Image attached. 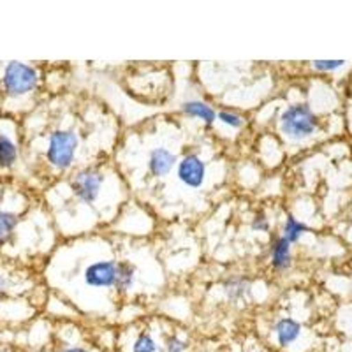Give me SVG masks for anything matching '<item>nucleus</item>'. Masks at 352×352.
Masks as SVG:
<instances>
[{"mask_svg": "<svg viewBox=\"0 0 352 352\" xmlns=\"http://www.w3.org/2000/svg\"><path fill=\"white\" fill-rule=\"evenodd\" d=\"M232 352H241V351H232Z\"/></svg>", "mask_w": 352, "mask_h": 352, "instance_id": "obj_23", "label": "nucleus"}, {"mask_svg": "<svg viewBox=\"0 0 352 352\" xmlns=\"http://www.w3.org/2000/svg\"><path fill=\"white\" fill-rule=\"evenodd\" d=\"M176 176L187 188H201L206 180V164L197 153H187L176 166Z\"/></svg>", "mask_w": 352, "mask_h": 352, "instance_id": "obj_6", "label": "nucleus"}, {"mask_svg": "<svg viewBox=\"0 0 352 352\" xmlns=\"http://www.w3.org/2000/svg\"><path fill=\"white\" fill-rule=\"evenodd\" d=\"M18 162V146L8 134L0 132V169H11Z\"/></svg>", "mask_w": 352, "mask_h": 352, "instance_id": "obj_12", "label": "nucleus"}, {"mask_svg": "<svg viewBox=\"0 0 352 352\" xmlns=\"http://www.w3.org/2000/svg\"><path fill=\"white\" fill-rule=\"evenodd\" d=\"M58 352H90L87 347H83V345H69V347H64L60 349Z\"/></svg>", "mask_w": 352, "mask_h": 352, "instance_id": "obj_21", "label": "nucleus"}, {"mask_svg": "<svg viewBox=\"0 0 352 352\" xmlns=\"http://www.w3.org/2000/svg\"><path fill=\"white\" fill-rule=\"evenodd\" d=\"M188 349H190V344L176 333L166 335L162 338V352H188Z\"/></svg>", "mask_w": 352, "mask_h": 352, "instance_id": "obj_17", "label": "nucleus"}, {"mask_svg": "<svg viewBox=\"0 0 352 352\" xmlns=\"http://www.w3.org/2000/svg\"><path fill=\"white\" fill-rule=\"evenodd\" d=\"M180 109L185 116H188V118H197V120L203 122L206 127H210V125H213L217 122V111L208 104V102H204V100H185L184 104L180 106Z\"/></svg>", "mask_w": 352, "mask_h": 352, "instance_id": "obj_9", "label": "nucleus"}, {"mask_svg": "<svg viewBox=\"0 0 352 352\" xmlns=\"http://www.w3.org/2000/svg\"><path fill=\"white\" fill-rule=\"evenodd\" d=\"M6 289H8V280L4 275H0V291H6Z\"/></svg>", "mask_w": 352, "mask_h": 352, "instance_id": "obj_22", "label": "nucleus"}, {"mask_svg": "<svg viewBox=\"0 0 352 352\" xmlns=\"http://www.w3.org/2000/svg\"><path fill=\"white\" fill-rule=\"evenodd\" d=\"M102 185H104V175L99 169H81L71 178L72 194L85 204H94L99 199Z\"/></svg>", "mask_w": 352, "mask_h": 352, "instance_id": "obj_4", "label": "nucleus"}, {"mask_svg": "<svg viewBox=\"0 0 352 352\" xmlns=\"http://www.w3.org/2000/svg\"><path fill=\"white\" fill-rule=\"evenodd\" d=\"M217 120L231 129H240L241 125H243V118H241L238 113L232 111H219L217 113Z\"/></svg>", "mask_w": 352, "mask_h": 352, "instance_id": "obj_18", "label": "nucleus"}, {"mask_svg": "<svg viewBox=\"0 0 352 352\" xmlns=\"http://www.w3.org/2000/svg\"><path fill=\"white\" fill-rule=\"evenodd\" d=\"M118 263L113 259H102L90 263L83 272V280L92 289H113L116 285Z\"/></svg>", "mask_w": 352, "mask_h": 352, "instance_id": "obj_5", "label": "nucleus"}, {"mask_svg": "<svg viewBox=\"0 0 352 352\" xmlns=\"http://www.w3.org/2000/svg\"><path fill=\"white\" fill-rule=\"evenodd\" d=\"M136 282V266L129 261H122L118 263V275H116V291L118 294H125L134 287Z\"/></svg>", "mask_w": 352, "mask_h": 352, "instance_id": "obj_11", "label": "nucleus"}, {"mask_svg": "<svg viewBox=\"0 0 352 352\" xmlns=\"http://www.w3.org/2000/svg\"><path fill=\"white\" fill-rule=\"evenodd\" d=\"M129 352H162V345L153 338L152 333L141 331L129 345Z\"/></svg>", "mask_w": 352, "mask_h": 352, "instance_id": "obj_15", "label": "nucleus"}, {"mask_svg": "<svg viewBox=\"0 0 352 352\" xmlns=\"http://www.w3.org/2000/svg\"><path fill=\"white\" fill-rule=\"evenodd\" d=\"M292 254H291V243L285 238L276 236L272 241L270 247V263H272L275 272H285L291 266Z\"/></svg>", "mask_w": 352, "mask_h": 352, "instance_id": "obj_10", "label": "nucleus"}, {"mask_svg": "<svg viewBox=\"0 0 352 352\" xmlns=\"http://www.w3.org/2000/svg\"><path fill=\"white\" fill-rule=\"evenodd\" d=\"M307 231H308V228L303 224V222L296 220L294 217H287V220H285V224H284V229H282V238H285V240H287L291 245L298 243V241L301 240V236H303Z\"/></svg>", "mask_w": 352, "mask_h": 352, "instance_id": "obj_16", "label": "nucleus"}, {"mask_svg": "<svg viewBox=\"0 0 352 352\" xmlns=\"http://www.w3.org/2000/svg\"><path fill=\"white\" fill-rule=\"evenodd\" d=\"M319 118L308 104H291L280 115V131L287 140L301 141L316 134Z\"/></svg>", "mask_w": 352, "mask_h": 352, "instance_id": "obj_2", "label": "nucleus"}, {"mask_svg": "<svg viewBox=\"0 0 352 352\" xmlns=\"http://www.w3.org/2000/svg\"><path fill=\"white\" fill-rule=\"evenodd\" d=\"M18 222H20V217L16 213L0 208V245L11 241L18 228Z\"/></svg>", "mask_w": 352, "mask_h": 352, "instance_id": "obj_14", "label": "nucleus"}, {"mask_svg": "<svg viewBox=\"0 0 352 352\" xmlns=\"http://www.w3.org/2000/svg\"><path fill=\"white\" fill-rule=\"evenodd\" d=\"M0 83L6 96L11 99H21L36 90L39 85V72L30 64L12 60L6 64Z\"/></svg>", "mask_w": 352, "mask_h": 352, "instance_id": "obj_1", "label": "nucleus"}, {"mask_svg": "<svg viewBox=\"0 0 352 352\" xmlns=\"http://www.w3.org/2000/svg\"><path fill=\"white\" fill-rule=\"evenodd\" d=\"M344 64H345L344 60H316V62H312L314 69H317V71H322V72L336 71V69H340Z\"/></svg>", "mask_w": 352, "mask_h": 352, "instance_id": "obj_19", "label": "nucleus"}, {"mask_svg": "<svg viewBox=\"0 0 352 352\" xmlns=\"http://www.w3.org/2000/svg\"><path fill=\"white\" fill-rule=\"evenodd\" d=\"M248 280L243 276H229L224 282V294L231 303H238L247 298Z\"/></svg>", "mask_w": 352, "mask_h": 352, "instance_id": "obj_13", "label": "nucleus"}, {"mask_svg": "<svg viewBox=\"0 0 352 352\" xmlns=\"http://www.w3.org/2000/svg\"><path fill=\"white\" fill-rule=\"evenodd\" d=\"M80 140L74 131L56 129L50 134L48 148H46V159L50 164L58 171H65L76 160Z\"/></svg>", "mask_w": 352, "mask_h": 352, "instance_id": "obj_3", "label": "nucleus"}, {"mask_svg": "<svg viewBox=\"0 0 352 352\" xmlns=\"http://www.w3.org/2000/svg\"><path fill=\"white\" fill-rule=\"evenodd\" d=\"M250 228H252V231H256V232L270 231L268 217L264 215V213H257V215L252 219V224H250Z\"/></svg>", "mask_w": 352, "mask_h": 352, "instance_id": "obj_20", "label": "nucleus"}, {"mask_svg": "<svg viewBox=\"0 0 352 352\" xmlns=\"http://www.w3.org/2000/svg\"><path fill=\"white\" fill-rule=\"evenodd\" d=\"M301 324L298 320L291 319V317H282L276 320L275 328H273V335H275V342L278 347L287 349L292 344H296L298 338L301 336Z\"/></svg>", "mask_w": 352, "mask_h": 352, "instance_id": "obj_8", "label": "nucleus"}, {"mask_svg": "<svg viewBox=\"0 0 352 352\" xmlns=\"http://www.w3.org/2000/svg\"><path fill=\"white\" fill-rule=\"evenodd\" d=\"M178 164V155L164 146H157L148 155V173L153 178H166Z\"/></svg>", "mask_w": 352, "mask_h": 352, "instance_id": "obj_7", "label": "nucleus"}]
</instances>
